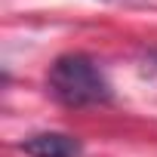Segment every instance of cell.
<instances>
[{"mask_svg": "<svg viewBox=\"0 0 157 157\" xmlns=\"http://www.w3.org/2000/svg\"><path fill=\"white\" fill-rule=\"evenodd\" d=\"M154 62H157V52H154Z\"/></svg>", "mask_w": 157, "mask_h": 157, "instance_id": "cell-3", "label": "cell"}, {"mask_svg": "<svg viewBox=\"0 0 157 157\" xmlns=\"http://www.w3.org/2000/svg\"><path fill=\"white\" fill-rule=\"evenodd\" d=\"M19 151L28 157H80L83 145L68 132H34L19 142Z\"/></svg>", "mask_w": 157, "mask_h": 157, "instance_id": "cell-2", "label": "cell"}, {"mask_svg": "<svg viewBox=\"0 0 157 157\" xmlns=\"http://www.w3.org/2000/svg\"><path fill=\"white\" fill-rule=\"evenodd\" d=\"M46 86L62 105H71V108L111 102V83H108L105 71L90 56H80V52L59 56L49 65Z\"/></svg>", "mask_w": 157, "mask_h": 157, "instance_id": "cell-1", "label": "cell"}]
</instances>
